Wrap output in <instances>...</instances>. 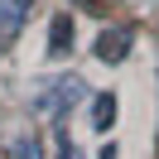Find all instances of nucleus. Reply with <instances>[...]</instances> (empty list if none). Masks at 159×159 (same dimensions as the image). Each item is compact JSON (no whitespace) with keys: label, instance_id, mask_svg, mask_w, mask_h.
I'll return each instance as SVG.
<instances>
[{"label":"nucleus","instance_id":"nucleus-1","mask_svg":"<svg viewBox=\"0 0 159 159\" xmlns=\"http://www.w3.org/2000/svg\"><path fill=\"white\" fill-rule=\"evenodd\" d=\"M77 101H87V82H82L77 72H68V77L48 82V87L39 92V111H43V116H53V120H63Z\"/></svg>","mask_w":159,"mask_h":159},{"label":"nucleus","instance_id":"nucleus-2","mask_svg":"<svg viewBox=\"0 0 159 159\" xmlns=\"http://www.w3.org/2000/svg\"><path fill=\"white\" fill-rule=\"evenodd\" d=\"M72 39H77V20L68 10H58L48 20V58H68L72 53Z\"/></svg>","mask_w":159,"mask_h":159},{"label":"nucleus","instance_id":"nucleus-3","mask_svg":"<svg viewBox=\"0 0 159 159\" xmlns=\"http://www.w3.org/2000/svg\"><path fill=\"white\" fill-rule=\"evenodd\" d=\"M92 53H97V63H125L130 58V34L125 29H101Z\"/></svg>","mask_w":159,"mask_h":159},{"label":"nucleus","instance_id":"nucleus-4","mask_svg":"<svg viewBox=\"0 0 159 159\" xmlns=\"http://www.w3.org/2000/svg\"><path fill=\"white\" fill-rule=\"evenodd\" d=\"M116 92H97V97H92V130H101V135H106L111 125H116Z\"/></svg>","mask_w":159,"mask_h":159},{"label":"nucleus","instance_id":"nucleus-5","mask_svg":"<svg viewBox=\"0 0 159 159\" xmlns=\"http://www.w3.org/2000/svg\"><path fill=\"white\" fill-rule=\"evenodd\" d=\"M24 15H29V0H0V29H5V34H10Z\"/></svg>","mask_w":159,"mask_h":159},{"label":"nucleus","instance_id":"nucleus-6","mask_svg":"<svg viewBox=\"0 0 159 159\" xmlns=\"http://www.w3.org/2000/svg\"><path fill=\"white\" fill-rule=\"evenodd\" d=\"M10 154H15V159H43V154H39V140H34V135H20V140L10 145Z\"/></svg>","mask_w":159,"mask_h":159},{"label":"nucleus","instance_id":"nucleus-7","mask_svg":"<svg viewBox=\"0 0 159 159\" xmlns=\"http://www.w3.org/2000/svg\"><path fill=\"white\" fill-rule=\"evenodd\" d=\"M53 159H82V149L72 145V135H68V130H58V154H53Z\"/></svg>","mask_w":159,"mask_h":159},{"label":"nucleus","instance_id":"nucleus-8","mask_svg":"<svg viewBox=\"0 0 159 159\" xmlns=\"http://www.w3.org/2000/svg\"><path fill=\"white\" fill-rule=\"evenodd\" d=\"M97 159H120V149H116V145H106V149H101Z\"/></svg>","mask_w":159,"mask_h":159}]
</instances>
